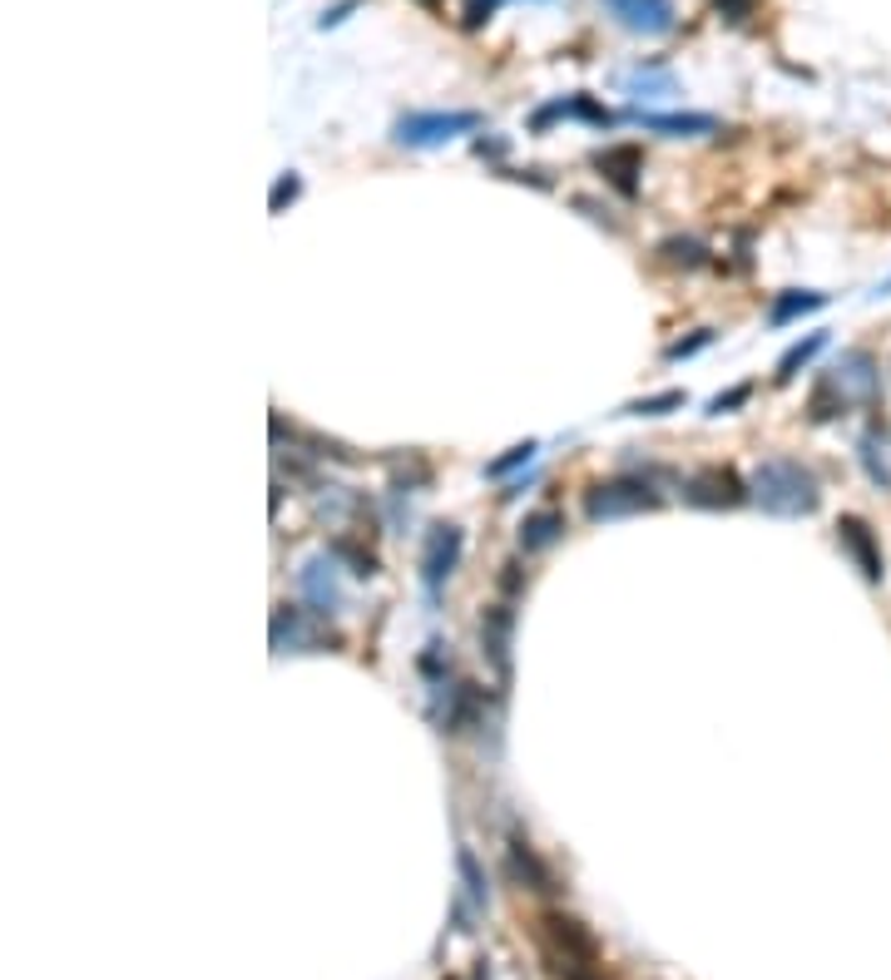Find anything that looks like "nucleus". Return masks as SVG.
<instances>
[{"mask_svg": "<svg viewBox=\"0 0 891 980\" xmlns=\"http://www.w3.org/2000/svg\"><path fill=\"white\" fill-rule=\"evenodd\" d=\"M689 401L683 392H659V396H639V401H629L624 406V416H669V411H679V406Z\"/></svg>", "mask_w": 891, "mask_h": 980, "instance_id": "25", "label": "nucleus"}, {"mask_svg": "<svg viewBox=\"0 0 891 980\" xmlns=\"http://www.w3.org/2000/svg\"><path fill=\"white\" fill-rule=\"evenodd\" d=\"M535 451H540V445H535V441L510 445V451H505V455H495V461H485V481H505V475H510V471H520V465H530V461H535Z\"/></svg>", "mask_w": 891, "mask_h": 980, "instance_id": "23", "label": "nucleus"}, {"mask_svg": "<svg viewBox=\"0 0 891 980\" xmlns=\"http://www.w3.org/2000/svg\"><path fill=\"white\" fill-rule=\"evenodd\" d=\"M421 5H436V0H421Z\"/></svg>", "mask_w": 891, "mask_h": 980, "instance_id": "34", "label": "nucleus"}, {"mask_svg": "<svg viewBox=\"0 0 891 980\" xmlns=\"http://www.w3.org/2000/svg\"><path fill=\"white\" fill-rule=\"evenodd\" d=\"M713 10H718L728 25H748V20L762 10V0H713Z\"/></svg>", "mask_w": 891, "mask_h": 980, "instance_id": "29", "label": "nucleus"}, {"mask_svg": "<svg viewBox=\"0 0 891 980\" xmlns=\"http://www.w3.org/2000/svg\"><path fill=\"white\" fill-rule=\"evenodd\" d=\"M639 124L653 129V134H669V139H693V134H713L718 119L713 114H639Z\"/></svg>", "mask_w": 891, "mask_h": 980, "instance_id": "19", "label": "nucleus"}, {"mask_svg": "<svg viewBox=\"0 0 891 980\" xmlns=\"http://www.w3.org/2000/svg\"><path fill=\"white\" fill-rule=\"evenodd\" d=\"M708 342H713V327H698L693 337H679V342L663 346V362H689V356H698Z\"/></svg>", "mask_w": 891, "mask_h": 980, "instance_id": "27", "label": "nucleus"}, {"mask_svg": "<svg viewBox=\"0 0 891 980\" xmlns=\"http://www.w3.org/2000/svg\"><path fill=\"white\" fill-rule=\"evenodd\" d=\"M748 396H752V382H738V386H728V392H718L708 401V416H733L738 406H748Z\"/></svg>", "mask_w": 891, "mask_h": 980, "instance_id": "28", "label": "nucleus"}, {"mask_svg": "<svg viewBox=\"0 0 891 980\" xmlns=\"http://www.w3.org/2000/svg\"><path fill=\"white\" fill-rule=\"evenodd\" d=\"M510 639H515V609L510 604H491L481 614V653L495 669V679L510 673Z\"/></svg>", "mask_w": 891, "mask_h": 980, "instance_id": "10", "label": "nucleus"}, {"mask_svg": "<svg viewBox=\"0 0 891 980\" xmlns=\"http://www.w3.org/2000/svg\"><path fill=\"white\" fill-rule=\"evenodd\" d=\"M481 129L475 109H421V114H402L396 119V144L406 148H441L451 139Z\"/></svg>", "mask_w": 891, "mask_h": 980, "instance_id": "3", "label": "nucleus"}, {"mask_svg": "<svg viewBox=\"0 0 891 980\" xmlns=\"http://www.w3.org/2000/svg\"><path fill=\"white\" fill-rule=\"evenodd\" d=\"M683 500L698 505V510H733V505L752 500V491L728 465H698V471L683 475Z\"/></svg>", "mask_w": 891, "mask_h": 980, "instance_id": "4", "label": "nucleus"}, {"mask_svg": "<svg viewBox=\"0 0 891 980\" xmlns=\"http://www.w3.org/2000/svg\"><path fill=\"white\" fill-rule=\"evenodd\" d=\"M297 194H302V178H297V174H283V178L273 184V194H267V208H273V213H283V208L293 203Z\"/></svg>", "mask_w": 891, "mask_h": 980, "instance_id": "30", "label": "nucleus"}, {"mask_svg": "<svg viewBox=\"0 0 891 980\" xmlns=\"http://www.w3.org/2000/svg\"><path fill=\"white\" fill-rule=\"evenodd\" d=\"M837 544L842 554H847L851 564H857V574L867 584H881V574H887V560H881V544H877V530H871L861 515H842L837 520Z\"/></svg>", "mask_w": 891, "mask_h": 980, "instance_id": "6", "label": "nucleus"}, {"mask_svg": "<svg viewBox=\"0 0 891 980\" xmlns=\"http://www.w3.org/2000/svg\"><path fill=\"white\" fill-rule=\"evenodd\" d=\"M857 461H861V471H867V481L877 485V491H891V455H887V431H881L877 421H871L867 431L857 436Z\"/></svg>", "mask_w": 891, "mask_h": 980, "instance_id": "14", "label": "nucleus"}, {"mask_svg": "<svg viewBox=\"0 0 891 980\" xmlns=\"http://www.w3.org/2000/svg\"><path fill=\"white\" fill-rule=\"evenodd\" d=\"M663 495L653 491L649 481H629V475H614V481H600L584 491V515L594 525H609V520H629V515L644 510H659Z\"/></svg>", "mask_w": 891, "mask_h": 980, "instance_id": "2", "label": "nucleus"}, {"mask_svg": "<svg viewBox=\"0 0 891 980\" xmlns=\"http://www.w3.org/2000/svg\"><path fill=\"white\" fill-rule=\"evenodd\" d=\"M297 590H302L307 609H312L317 619H327V614L342 609V584H337V560H332V554H312V560L297 570Z\"/></svg>", "mask_w": 891, "mask_h": 980, "instance_id": "8", "label": "nucleus"}, {"mask_svg": "<svg viewBox=\"0 0 891 980\" xmlns=\"http://www.w3.org/2000/svg\"><path fill=\"white\" fill-rule=\"evenodd\" d=\"M659 253L669 257L673 267H703V263H708V253H703V243H693V238H669V243H663Z\"/></svg>", "mask_w": 891, "mask_h": 980, "instance_id": "26", "label": "nucleus"}, {"mask_svg": "<svg viewBox=\"0 0 891 980\" xmlns=\"http://www.w3.org/2000/svg\"><path fill=\"white\" fill-rule=\"evenodd\" d=\"M327 554H332V560H346V564H352L356 580H372V574H376V554H372V550H356V544L346 540V535H337L332 550H327Z\"/></svg>", "mask_w": 891, "mask_h": 980, "instance_id": "24", "label": "nucleus"}, {"mask_svg": "<svg viewBox=\"0 0 891 980\" xmlns=\"http://www.w3.org/2000/svg\"><path fill=\"white\" fill-rule=\"evenodd\" d=\"M827 342H832L827 332H807V337H802V342H792L788 352L778 356V372H772V382H778V386L798 382V372H802V366H812V356H817Z\"/></svg>", "mask_w": 891, "mask_h": 980, "instance_id": "20", "label": "nucleus"}, {"mask_svg": "<svg viewBox=\"0 0 891 980\" xmlns=\"http://www.w3.org/2000/svg\"><path fill=\"white\" fill-rule=\"evenodd\" d=\"M594 164L604 168V178H609V184L619 188L624 198L639 194V174H644L639 144H609V148H600V154H594Z\"/></svg>", "mask_w": 891, "mask_h": 980, "instance_id": "13", "label": "nucleus"}, {"mask_svg": "<svg viewBox=\"0 0 891 980\" xmlns=\"http://www.w3.org/2000/svg\"><path fill=\"white\" fill-rule=\"evenodd\" d=\"M748 491H752V500L768 515H778V520H802V515H812L822 505L817 471L792 461V455H762L748 475Z\"/></svg>", "mask_w": 891, "mask_h": 980, "instance_id": "1", "label": "nucleus"}, {"mask_svg": "<svg viewBox=\"0 0 891 980\" xmlns=\"http://www.w3.org/2000/svg\"><path fill=\"white\" fill-rule=\"evenodd\" d=\"M510 877L525 881L530 891H540V896H550V891H554V871L544 867L540 851H535L525 837H510Z\"/></svg>", "mask_w": 891, "mask_h": 980, "instance_id": "15", "label": "nucleus"}, {"mask_svg": "<svg viewBox=\"0 0 891 980\" xmlns=\"http://www.w3.org/2000/svg\"><path fill=\"white\" fill-rule=\"evenodd\" d=\"M544 931H550V940H554V956H570V960H584V966H594L600 960V946H594V936L580 926L574 916H560V911H550L544 916Z\"/></svg>", "mask_w": 891, "mask_h": 980, "instance_id": "12", "label": "nucleus"}, {"mask_svg": "<svg viewBox=\"0 0 891 980\" xmlns=\"http://www.w3.org/2000/svg\"><path fill=\"white\" fill-rule=\"evenodd\" d=\"M501 5H505V0H465V10H461V25H465V30H481L485 20H491Z\"/></svg>", "mask_w": 891, "mask_h": 980, "instance_id": "31", "label": "nucleus"}, {"mask_svg": "<svg viewBox=\"0 0 891 980\" xmlns=\"http://www.w3.org/2000/svg\"><path fill=\"white\" fill-rule=\"evenodd\" d=\"M550 966H554V976H560V980H600V976H594V966L570 960V956H554V950H550Z\"/></svg>", "mask_w": 891, "mask_h": 980, "instance_id": "32", "label": "nucleus"}, {"mask_svg": "<svg viewBox=\"0 0 891 980\" xmlns=\"http://www.w3.org/2000/svg\"><path fill=\"white\" fill-rule=\"evenodd\" d=\"M847 406H851V396L837 386V376L822 372L817 386H812V396H807V421H812V426H827V421H837Z\"/></svg>", "mask_w": 891, "mask_h": 980, "instance_id": "17", "label": "nucleus"}, {"mask_svg": "<svg viewBox=\"0 0 891 980\" xmlns=\"http://www.w3.org/2000/svg\"><path fill=\"white\" fill-rule=\"evenodd\" d=\"M461 554H465V535H461V525H431V535H426V544H421V560H416V570H421V590H426V599H436V594L446 590V580L455 574Z\"/></svg>", "mask_w": 891, "mask_h": 980, "instance_id": "5", "label": "nucleus"}, {"mask_svg": "<svg viewBox=\"0 0 891 980\" xmlns=\"http://www.w3.org/2000/svg\"><path fill=\"white\" fill-rule=\"evenodd\" d=\"M604 10L634 35H669L673 20H679L673 0H604Z\"/></svg>", "mask_w": 891, "mask_h": 980, "instance_id": "9", "label": "nucleus"}, {"mask_svg": "<svg viewBox=\"0 0 891 980\" xmlns=\"http://www.w3.org/2000/svg\"><path fill=\"white\" fill-rule=\"evenodd\" d=\"M832 376H837V386L851 396V401H877L881 396V366L871 352H842V362L832 366Z\"/></svg>", "mask_w": 891, "mask_h": 980, "instance_id": "11", "label": "nucleus"}, {"mask_svg": "<svg viewBox=\"0 0 891 980\" xmlns=\"http://www.w3.org/2000/svg\"><path fill=\"white\" fill-rule=\"evenodd\" d=\"M560 535H564V515L560 510H530L520 520V535H515V540H520L525 554H540V550H550Z\"/></svg>", "mask_w": 891, "mask_h": 980, "instance_id": "16", "label": "nucleus"}, {"mask_svg": "<svg viewBox=\"0 0 891 980\" xmlns=\"http://www.w3.org/2000/svg\"><path fill=\"white\" fill-rule=\"evenodd\" d=\"M817 307H827V293H778L768 307V322L788 327L792 317H807V312H817Z\"/></svg>", "mask_w": 891, "mask_h": 980, "instance_id": "21", "label": "nucleus"}, {"mask_svg": "<svg viewBox=\"0 0 891 980\" xmlns=\"http://www.w3.org/2000/svg\"><path fill=\"white\" fill-rule=\"evenodd\" d=\"M312 609H293L277 604L273 609V653H312L317 643H337L332 634H322V624H312Z\"/></svg>", "mask_w": 891, "mask_h": 980, "instance_id": "7", "label": "nucleus"}, {"mask_svg": "<svg viewBox=\"0 0 891 980\" xmlns=\"http://www.w3.org/2000/svg\"><path fill=\"white\" fill-rule=\"evenodd\" d=\"M475 718H481V689L475 683H451L446 689V713H441L446 733H465Z\"/></svg>", "mask_w": 891, "mask_h": 980, "instance_id": "18", "label": "nucleus"}, {"mask_svg": "<svg viewBox=\"0 0 891 980\" xmlns=\"http://www.w3.org/2000/svg\"><path fill=\"white\" fill-rule=\"evenodd\" d=\"M362 5V0H342V5H332V10H322V20H317V30H332V25H342L352 10Z\"/></svg>", "mask_w": 891, "mask_h": 980, "instance_id": "33", "label": "nucleus"}, {"mask_svg": "<svg viewBox=\"0 0 891 980\" xmlns=\"http://www.w3.org/2000/svg\"><path fill=\"white\" fill-rule=\"evenodd\" d=\"M455 871H461V881H465V896H471L475 906L485 911V901H491V887H485V871H481V861H475L471 847L455 851Z\"/></svg>", "mask_w": 891, "mask_h": 980, "instance_id": "22", "label": "nucleus"}]
</instances>
